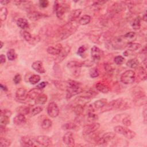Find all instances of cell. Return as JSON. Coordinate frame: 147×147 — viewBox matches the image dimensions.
<instances>
[{
	"mask_svg": "<svg viewBox=\"0 0 147 147\" xmlns=\"http://www.w3.org/2000/svg\"><path fill=\"white\" fill-rule=\"evenodd\" d=\"M123 37L129 41L131 42L133 40H134L136 38V34L134 32H129L123 35Z\"/></svg>",
	"mask_w": 147,
	"mask_h": 147,
	"instance_id": "cell-43",
	"label": "cell"
},
{
	"mask_svg": "<svg viewBox=\"0 0 147 147\" xmlns=\"http://www.w3.org/2000/svg\"><path fill=\"white\" fill-rule=\"evenodd\" d=\"M13 81L16 84H19L21 81V76L20 75V74H16L13 78Z\"/></svg>",
	"mask_w": 147,
	"mask_h": 147,
	"instance_id": "cell-53",
	"label": "cell"
},
{
	"mask_svg": "<svg viewBox=\"0 0 147 147\" xmlns=\"http://www.w3.org/2000/svg\"><path fill=\"white\" fill-rule=\"evenodd\" d=\"M37 144L42 146H48L52 144V139L47 136H39L35 138Z\"/></svg>",
	"mask_w": 147,
	"mask_h": 147,
	"instance_id": "cell-13",
	"label": "cell"
},
{
	"mask_svg": "<svg viewBox=\"0 0 147 147\" xmlns=\"http://www.w3.org/2000/svg\"><path fill=\"white\" fill-rule=\"evenodd\" d=\"M79 22L76 21H68L65 25L60 28L58 31L59 40H64L74 34L78 28Z\"/></svg>",
	"mask_w": 147,
	"mask_h": 147,
	"instance_id": "cell-1",
	"label": "cell"
},
{
	"mask_svg": "<svg viewBox=\"0 0 147 147\" xmlns=\"http://www.w3.org/2000/svg\"><path fill=\"white\" fill-rule=\"evenodd\" d=\"M122 117V114H117L115 116H114L111 120V122L114 123H118L119 122H120L121 118Z\"/></svg>",
	"mask_w": 147,
	"mask_h": 147,
	"instance_id": "cell-52",
	"label": "cell"
},
{
	"mask_svg": "<svg viewBox=\"0 0 147 147\" xmlns=\"http://www.w3.org/2000/svg\"><path fill=\"white\" fill-rule=\"evenodd\" d=\"M141 47V45L140 44L136 43V42H128L126 45V47L127 48L129 51H136L140 49Z\"/></svg>",
	"mask_w": 147,
	"mask_h": 147,
	"instance_id": "cell-35",
	"label": "cell"
},
{
	"mask_svg": "<svg viewBox=\"0 0 147 147\" xmlns=\"http://www.w3.org/2000/svg\"><path fill=\"white\" fill-rule=\"evenodd\" d=\"M95 88L98 91L103 94L107 93L110 91V88L109 86L102 82L97 83L95 85Z\"/></svg>",
	"mask_w": 147,
	"mask_h": 147,
	"instance_id": "cell-29",
	"label": "cell"
},
{
	"mask_svg": "<svg viewBox=\"0 0 147 147\" xmlns=\"http://www.w3.org/2000/svg\"><path fill=\"white\" fill-rule=\"evenodd\" d=\"M47 113L49 117L55 118L59 114V109L57 104L55 102H50L47 106Z\"/></svg>",
	"mask_w": 147,
	"mask_h": 147,
	"instance_id": "cell-12",
	"label": "cell"
},
{
	"mask_svg": "<svg viewBox=\"0 0 147 147\" xmlns=\"http://www.w3.org/2000/svg\"><path fill=\"white\" fill-rule=\"evenodd\" d=\"M67 82L68 83V87L66 91V98L67 99L83 92V88L82 87V84L81 83L74 80H67Z\"/></svg>",
	"mask_w": 147,
	"mask_h": 147,
	"instance_id": "cell-2",
	"label": "cell"
},
{
	"mask_svg": "<svg viewBox=\"0 0 147 147\" xmlns=\"http://www.w3.org/2000/svg\"><path fill=\"white\" fill-rule=\"evenodd\" d=\"M115 137V134L113 132H107L104 133L102 136L99 137L96 144L100 145H103L107 144L109 142L111 141Z\"/></svg>",
	"mask_w": 147,
	"mask_h": 147,
	"instance_id": "cell-10",
	"label": "cell"
},
{
	"mask_svg": "<svg viewBox=\"0 0 147 147\" xmlns=\"http://www.w3.org/2000/svg\"><path fill=\"white\" fill-rule=\"evenodd\" d=\"M70 51V47L69 46H66L65 48H63L60 53L57 56L56 58V61L57 63H60L64 59H65Z\"/></svg>",
	"mask_w": 147,
	"mask_h": 147,
	"instance_id": "cell-22",
	"label": "cell"
},
{
	"mask_svg": "<svg viewBox=\"0 0 147 147\" xmlns=\"http://www.w3.org/2000/svg\"><path fill=\"white\" fill-rule=\"evenodd\" d=\"M107 103V100L105 98H102L95 101L93 103V106L96 109H102Z\"/></svg>",
	"mask_w": 147,
	"mask_h": 147,
	"instance_id": "cell-31",
	"label": "cell"
},
{
	"mask_svg": "<svg viewBox=\"0 0 147 147\" xmlns=\"http://www.w3.org/2000/svg\"><path fill=\"white\" fill-rule=\"evenodd\" d=\"M27 16L30 20L35 21L39 20L42 18L43 17H45V15L44 13H42L38 11L29 10L28 12Z\"/></svg>",
	"mask_w": 147,
	"mask_h": 147,
	"instance_id": "cell-16",
	"label": "cell"
},
{
	"mask_svg": "<svg viewBox=\"0 0 147 147\" xmlns=\"http://www.w3.org/2000/svg\"><path fill=\"white\" fill-rule=\"evenodd\" d=\"M1 114H4L10 117L11 115V112L9 110H1Z\"/></svg>",
	"mask_w": 147,
	"mask_h": 147,
	"instance_id": "cell-59",
	"label": "cell"
},
{
	"mask_svg": "<svg viewBox=\"0 0 147 147\" xmlns=\"http://www.w3.org/2000/svg\"><path fill=\"white\" fill-rule=\"evenodd\" d=\"M47 84H48V83H47V82H41L40 83H39V84L36 87H37V88H40V89L42 90L44 88H45V87L47 86Z\"/></svg>",
	"mask_w": 147,
	"mask_h": 147,
	"instance_id": "cell-58",
	"label": "cell"
},
{
	"mask_svg": "<svg viewBox=\"0 0 147 147\" xmlns=\"http://www.w3.org/2000/svg\"><path fill=\"white\" fill-rule=\"evenodd\" d=\"M17 25L21 29L24 30L29 28V24L28 20L25 18H19L16 22Z\"/></svg>",
	"mask_w": 147,
	"mask_h": 147,
	"instance_id": "cell-28",
	"label": "cell"
},
{
	"mask_svg": "<svg viewBox=\"0 0 147 147\" xmlns=\"http://www.w3.org/2000/svg\"><path fill=\"white\" fill-rule=\"evenodd\" d=\"M121 81L125 84L133 83L136 79V73L131 69L126 70L123 72L120 78Z\"/></svg>",
	"mask_w": 147,
	"mask_h": 147,
	"instance_id": "cell-7",
	"label": "cell"
},
{
	"mask_svg": "<svg viewBox=\"0 0 147 147\" xmlns=\"http://www.w3.org/2000/svg\"><path fill=\"white\" fill-rule=\"evenodd\" d=\"M0 43H1V47H0V49H1V48L3 47V42L2 41H0Z\"/></svg>",
	"mask_w": 147,
	"mask_h": 147,
	"instance_id": "cell-64",
	"label": "cell"
},
{
	"mask_svg": "<svg viewBox=\"0 0 147 147\" xmlns=\"http://www.w3.org/2000/svg\"><path fill=\"white\" fill-rule=\"evenodd\" d=\"M10 117L4 115V114H1L0 117V124L1 126H6V125H7L10 122Z\"/></svg>",
	"mask_w": 147,
	"mask_h": 147,
	"instance_id": "cell-39",
	"label": "cell"
},
{
	"mask_svg": "<svg viewBox=\"0 0 147 147\" xmlns=\"http://www.w3.org/2000/svg\"><path fill=\"white\" fill-rule=\"evenodd\" d=\"M63 49V47L61 44H58L54 46H49L47 48V52L48 53L52 55L57 56Z\"/></svg>",
	"mask_w": 147,
	"mask_h": 147,
	"instance_id": "cell-19",
	"label": "cell"
},
{
	"mask_svg": "<svg viewBox=\"0 0 147 147\" xmlns=\"http://www.w3.org/2000/svg\"><path fill=\"white\" fill-rule=\"evenodd\" d=\"M87 48L84 45L80 46L77 51V53L78 55H79L80 57L84 58L86 57V51Z\"/></svg>",
	"mask_w": 147,
	"mask_h": 147,
	"instance_id": "cell-47",
	"label": "cell"
},
{
	"mask_svg": "<svg viewBox=\"0 0 147 147\" xmlns=\"http://www.w3.org/2000/svg\"><path fill=\"white\" fill-rule=\"evenodd\" d=\"M100 127V124L97 122H92L89 125H86L83 127L82 133L84 136L90 134L96 131Z\"/></svg>",
	"mask_w": 147,
	"mask_h": 147,
	"instance_id": "cell-11",
	"label": "cell"
},
{
	"mask_svg": "<svg viewBox=\"0 0 147 147\" xmlns=\"http://www.w3.org/2000/svg\"><path fill=\"white\" fill-rule=\"evenodd\" d=\"M142 117L144 118V122L146 124V121H147V117H146V105L144 107L143 111H142Z\"/></svg>",
	"mask_w": 147,
	"mask_h": 147,
	"instance_id": "cell-56",
	"label": "cell"
},
{
	"mask_svg": "<svg viewBox=\"0 0 147 147\" xmlns=\"http://www.w3.org/2000/svg\"><path fill=\"white\" fill-rule=\"evenodd\" d=\"M1 88L3 91H5V92L7 91V87H6V85L3 84L2 83L1 84Z\"/></svg>",
	"mask_w": 147,
	"mask_h": 147,
	"instance_id": "cell-61",
	"label": "cell"
},
{
	"mask_svg": "<svg viewBox=\"0 0 147 147\" xmlns=\"http://www.w3.org/2000/svg\"><path fill=\"white\" fill-rule=\"evenodd\" d=\"M128 42H129L123 37V36L116 37L114 38H113V40L111 41H110L111 47L115 49H118L122 48L123 46H126Z\"/></svg>",
	"mask_w": 147,
	"mask_h": 147,
	"instance_id": "cell-8",
	"label": "cell"
},
{
	"mask_svg": "<svg viewBox=\"0 0 147 147\" xmlns=\"http://www.w3.org/2000/svg\"><path fill=\"white\" fill-rule=\"evenodd\" d=\"M21 34L25 40L32 45H34L40 41V37L38 36L32 35L29 32L22 30L21 31Z\"/></svg>",
	"mask_w": 147,
	"mask_h": 147,
	"instance_id": "cell-9",
	"label": "cell"
},
{
	"mask_svg": "<svg viewBox=\"0 0 147 147\" xmlns=\"http://www.w3.org/2000/svg\"><path fill=\"white\" fill-rule=\"evenodd\" d=\"M62 129L64 130H77L79 129V126L77 123H75L73 122H68L64 123L62 126Z\"/></svg>",
	"mask_w": 147,
	"mask_h": 147,
	"instance_id": "cell-34",
	"label": "cell"
},
{
	"mask_svg": "<svg viewBox=\"0 0 147 147\" xmlns=\"http://www.w3.org/2000/svg\"><path fill=\"white\" fill-rule=\"evenodd\" d=\"M126 65L127 67H129V68H133V69H136L139 67L140 63H139V61L137 59L133 58V59H129L126 62Z\"/></svg>",
	"mask_w": 147,
	"mask_h": 147,
	"instance_id": "cell-33",
	"label": "cell"
},
{
	"mask_svg": "<svg viewBox=\"0 0 147 147\" xmlns=\"http://www.w3.org/2000/svg\"><path fill=\"white\" fill-rule=\"evenodd\" d=\"M32 68L38 73L44 74L45 72V69L43 66L42 63L41 61L37 60L34 61L32 64Z\"/></svg>",
	"mask_w": 147,
	"mask_h": 147,
	"instance_id": "cell-24",
	"label": "cell"
},
{
	"mask_svg": "<svg viewBox=\"0 0 147 147\" xmlns=\"http://www.w3.org/2000/svg\"><path fill=\"white\" fill-rule=\"evenodd\" d=\"M7 57L9 60L10 61H13L15 60V59L17 57L16 53L15 52V50L14 49H10L7 52Z\"/></svg>",
	"mask_w": 147,
	"mask_h": 147,
	"instance_id": "cell-40",
	"label": "cell"
},
{
	"mask_svg": "<svg viewBox=\"0 0 147 147\" xmlns=\"http://www.w3.org/2000/svg\"><path fill=\"white\" fill-rule=\"evenodd\" d=\"M13 3L17 6L21 7V9H26L28 10L30 9L32 6H33V3L30 1H13Z\"/></svg>",
	"mask_w": 147,
	"mask_h": 147,
	"instance_id": "cell-25",
	"label": "cell"
},
{
	"mask_svg": "<svg viewBox=\"0 0 147 147\" xmlns=\"http://www.w3.org/2000/svg\"><path fill=\"white\" fill-rule=\"evenodd\" d=\"M142 20L145 22L146 21V11H145V13H144V14L142 16Z\"/></svg>",
	"mask_w": 147,
	"mask_h": 147,
	"instance_id": "cell-63",
	"label": "cell"
},
{
	"mask_svg": "<svg viewBox=\"0 0 147 147\" xmlns=\"http://www.w3.org/2000/svg\"><path fill=\"white\" fill-rule=\"evenodd\" d=\"M63 141L67 146H75V140L72 133L71 131H68L65 133L63 137Z\"/></svg>",
	"mask_w": 147,
	"mask_h": 147,
	"instance_id": "cell-17",
	"label": "cell"
},
{
	"mask_svg": "<svg viewBox=\"0 0 147 147\" xmlns=\"http://www.w3.org/2000/svg\"><path fill=\"white\" fill-rule=\"evenodd\" d=\"M10 2V1H1L0 3L3 5H6Z\"/></svg>",
	"mask_w": 147,
	"mask_h": 147,
	"instance_id": "cell-62",
	"label": "cell"
},
{
	"mask_svg": "<svg viewBox=\"0 0 147 147\" xmlns=\"http://www.w3.org/2000/svg\"><path fill=\"white\" fill-rule=\"evenodd\" d=\"M30 108L28 106H21L18 107L17 109V112L18 113V114H22L24 115H27L30 112Z\"/></svg>",
	"mask_w": 147,
	"mask_h": 147,
	"instance_id": "cell-38",
	"label": "cell"
},
{
	"mask_svg": "<svg viewBox=\"0 0 147 147\" xmlns=\"http://www.w3.org/2000/svg\"><path fill=\"white\" fill-rule=\"evenodd\" d=\"M67 67L69 69H75V68H80L82 67H83V61H70L68 62Z\"/></svg>",
	"mask_w": 147,
	"mask_h": 147,
	"instance_id": "cell-30",
	"label": "cell"
},
{
	"mask_svg": "<svg viewBox=\"0 0 147 147\" xmlns=\"http://www.w3.org/2000/svg\"><path fill=\"white\" fill-rule=\"evenodd\" d=\"M11 144V141L9 139L4 137H1L0 138V146L1 147H7Z\"/></svg>",
	"mask_w": 147,
	"mask_h": 147,
	"instance_id": "cell-46",
	"label": "cell"
},
{
	"mask_svg": "<svg viewBox=\"0 0 147 147\" xmlns=\"http://www.w3.org/2000/svg\"><path fill=\"white\" fill-rule=\"evenodd\" d=\"M123 10L122 4L115 2L110 5L108 8V12L110 15H114L121 12Z\"/></svg>",
	"mask_w": 147,
	"mask_h": 147,
	"instance_id": "cell-18",
	"label": "cell"
},
{
	"mask_svg": "<svg viewBox=\"0 0 147 147\" xmlns=\"http://www.w3.org/2000/svg\"><path fill=\"white\" fill-rule=\"evenodd\" d=\"M96 95H97V92H96V91L92 90H89L86 92V95L90 96L91 98H92V97H94Z\"/></svg>",
	"mask_w": 147,
	"mask_h": 147,
	"instance_id": "cell-55",
	"label": "cell"
},
{
	"mask_svg": "<svg viewBox=\"0 0 147 147\" xmlns=\"http://www.w3.org/2000/svg\"><path fill=\"white\" fill-rule=\"evenodd\" d=\"M38 3H39V6L41 7H42V8L47 7L48 6V5H49V2L48 1H47V0H41V1H39Z\"/></svg>",
	"mask_w": 147,
	"mask_h": 147,
	"instance_id": "cell-54",
	"label": "cell"
},
{
	"mask_svg": "<svg viewBox=\"0 0 147 147\" xmlns=\"http://www.w3.org/2000/svg\"><path fill=\"white\" fill-rule=\"evenodd\" d=\"M42 94V90L37 87L33 88L27 93V99L29 100H35L36 98Z\"/></svg>",
	"mask_w": 147,
	"mask_h": 147,
	"instance_id": "cell-20",
	"label": "cell"
},
{
	"mask_svg": "<svg viewBox=\"0 0 147 147\" xmlns=\"http://www.w3.org/2000/svg\"><path fill=\"white\" fill-rule=\"evenodd\" d=\"M48 100L47 95L45 94H41L35 99V103L36 105H44Z\"/></svg>",
	"mask_w": 147,
	"mask_h": 147,
	"instance_id": "cell-32",
	"label": "cell"
},
{
	"mask_svg": "<svg viewBox=\"0 0 147 147\" xmlns=\"http://www.w3.org/2000/svg\"><path fill=\"white\" fill-rule=\"evenodd\" d=\"M7 16V10L5 7H2L0 9V18L1 21H5Z\"/></svg>",
	"mask_w": 147,
	"mask_h": 147,
	"instance_id": "cell-45",
	"label": "cell"
},
{
	"mask_svg": "<svg viewBox=\"0 0 147 147\" xmlns=\"http://www.w3.org/2000/svg\"><path fill=\"white\" fill-rule=\"evenodd\" d=\"M82 10L80 9H76L72 10L68 15V21H75L79 17Z\"/></svg>",
	"mask_w": 147,
	"mask_h": 147,
	"instance_id": "cell-26",
	"label": "cell"
},
{
	"mask_svg": "<svg viewBox=\"0 0 147 147\" xmlns=\"http://www.w3.org/2000/svg\"><path fill=\"white\" fill-rule=\"evenodd\" d=\"M42 111V108L40 106H36L35 107H34L32 111H31V114L33 116H35L38 114H40L41 111Z\"/></svg>",
	"mask_w": 147,
	"mask_h": 147,
	"instance_id": "cell-51",
	"label": "cell"
},
{
	"mask_svg": "<svg viewBox=\"0 0 147 147\" xmlns=\"http://www.w3.org/2000/svg\"><path fill=\"white\" fill-rule=\"evenodd\" d=\"M52 124V121L49 118H45L41 122V127L44 129H49Z\"/></svg>",
	"mask_w": 147,
	"mask_h": 147,
	"instance_id": "cell-42",
	"label": "cell"
},
{
	"mask_svg": "<svg viewBox=\"0 0 147 147\" xmlns=\"http://www.w3.org/2000/svg\"><path fill=\"white\" fill-rule=\"evenodd\" d=\"M123 105H125L124 100L123 98H118L114 100H111L109 103H107L102 109L101 112H105L111 110H114L118 109H121L123 107Z\"/></svg>",
	"mask_w": 147,
	"mask_h": 147,
	"instance_id": "cell-3",
	"label": "cell"
},
{
	"mask_svg": "<svg viewBox=\"0 0 147 147\" xmlns=\"http://www.w3.org/2000/svg\"><path fill=\"white\" fill-rule=\"evenodd\" d=\"M125 61V58L122 56H117L114 58V62L117 65H121Z\"/></svg>",
	"mask_w": 147,
	"mask_h": 147,
	"instance_id": "cell-49",
	"label": "cell"
},
{
	"mask_svg": "<svg viewBox=\"0 0 147 147\" xmlns=\"http://www.w3.org/2000/svg\"><path fill=\"white\" fill-rule=\"evenodd\" d=\"M0 61H1V64H2L6 62V57L3 54H1L0 55Z\"/></svg>",
	"mask_w": 147,
	"mask_h": 147,
	"instance_id": "cell-60",
	"label": "cell"
},
{
	"mask_svg": "<svg viewBox=\"0 0 147 147\" xmlns=\"http://www.w3.org/2000/svg\"><path fill=\"white\" fill-rule=\"evenodd\" d=\"M114 130L115 133L121 134L129 139H133L136 136V134L134 131L125 126H116L114 127Z\"/></svg>",
	"mask_w": 147,
	"mask_h": 147,
	"instance_id": "cell-6",
	"label": "cell"
},
{
	"mask_svg": "<svg viewBox=\"0 0 147 147\" xmlns=\"http://www.w3.org/2000/svg\"><path fill=\"white\" fill-rule=\"evenodd\" d=\"M132 28L135 30H138L141 28V18L140 17H136L131 23Z\"/></svg>",
	"mask_w": 147,
	"mask_h": 147,
	"instance_id": "cell-36",
	"label": "cell"
},
{
	"mask_svg": "<svg viewBox=\"0 0 147 147\" xmlns=\"http://www.w3.org/2000/svg\"><path fill=\"white\" fill-rule=\"evenodd\" d=\"M94 61H90V60H86V61H83V67H91Z\"/></svg>",
	"mask_w": 147,
	"mask_h": 147,
	"instance_id": "cell-57",
	"label": "cell"
},
{
	"mask_svg": "<svg viewBox=\"0 0 147 147\" xmlns=\"http://www.w3.org/2000/svg\"><path fill=\"white\" fill-rule=\"evenodd\" d=\"M102 51L98 47L94 46L91 49V55L92 61L95 63H98L101 58Z\"/></svg>",
	"mask_w": 147,
	"mask_h": 147,
	"instance_id": "cell-15",
	"label": "cell"
},
{
	"mask_svg": "<svg viewBox=\"0 0 147 147\" xmlns=\"http://www.w3.org/2000/svg\"><path fill=\"white\" fill-rule=\"evenodd\" d=\"M89 74L91 78H95L96 77H98L99 75V71L98 69V68L96 67H94L92 68L89 72Z\"/></svg>",
	"mask_w": 147,
	"mask_h": 147,
	"instance_id": "cell-48",
	"label": "cell"
},
{
	"mask_svg": "<svg viewBox=\"0 0 147 147\" xmlns=\"http://www.w3.org/2000/svg\"><path fill=\"white\" fill-rule=\"evenodd\" d=\"M27 91L24 87L19 88L17 90L16 92V96L17 100L24 101L27 99Z\"/></svg>",
	"mask_w": 147,
	"mask_h": 147,
	"instance_id": "cell-21",
	"label": "cell"
},
{
	"mask_svg": "<svg viewBox=\"0 0 147 147\" xmlns=\"http://www.w3.org/2000/svg\"><path fill=\"white\" fill-rule=\"evenodd\" d=\"M26 121L25 115L22 114H17L13 119V123L17 126H20L24 125Z\"/></svg>",
	"mask_w": 147,
	"mask_h": 147,
	"instance_id": "cell-27",
	"label": "cell"
},
{
	"mask_svg": "<svg viewBox=\"0 0 147 147\" xmlns=\"http://www.w3.org/2000/svg\"><path fill=\"white\" fill-rule=\"evenodd\" d=\"M68 7V5L65 3L60 2L58 1H56L54 2L53 10L55 12L56 17L59 19L63 18L65 13L67 11Z\"/></svg>",
	"mask_w": 147,
	"mask_h": 147,
	"instance_id": "cell-5",
	"label": "cell"
},
{
	"mask_svg": "<svg viewBox=\"0 0 147 147\" xmlns=\"http://www.w3.org/2000/svg\"><path fill=\"white\" fill-rule=\"evenodd\" d=\"M131 95L133 98L134 101L138 105L142 103L144 100H145L146 95L144 90L140 87H134L132 88Z\"/></svg>",
	"mask_w": 147,
	"mask_h": 147,
	"instance_id": "cell-4",
	"label": "cell"
},
{
	"mask_svg": "<svg viewBox=\"0 0 147 147\" xmlns=\"http://www.w3.org/2000/svg\"><path fill=\"white\" fill-rule=\"evenodd\" d=\"M21 145L22 146H36L37 145L35 144L36 140L35 138L31 137L30 136H25L21 137L20 141Z\"/></svg>",
	"mask_w": 147,
	"mask_h": 147,
	"instance_id": "cell-14",
	"label": "cell"
},
{
	"mask_svg": "<svg viewBox=\"0 0 147 147\" xmlns=\"http://www.w3.org/2000/svg\"><path fill=\"white\" fill-rule=\"evenodd\" d=\"M139 68L138 69V73H139V76L142 80H145L146 79V69L145 68L143 67H138Z\"/></svg>",
	"mask_w": 147,
	"mask_h": 147,
	"instance_id": "cell-44",
	"label": "cell"
},
{
	"mask_svg": "<svg viewBox=\"0 0 147 147\" xmlns=\"http://www.w3.org/2000/svg\"><path fill=\"white\" fill-rule=\"evenodd\" d=\"M40 79H41V78L38 75L34 74L30 76V78H29V82L32 84H36L40 82Z\"/></svg>",
	"mask_w": 147,
	"mask_h": 147,
	"instance_id": "cell-41",
	"label": "cell"
},
{
	"mask_svg": "<svg viewBox=\"0 0 147 147\" xmlns=\"http://www.w3.org/2000/svg\"><path fill=\"white\" fill-rule=\"evenodd\" d=\"M122 122L123 125L125 126H129L131 124L130 118L129 116H128V115H126L123 118V119H122Z\"/></svg>",
	"mask_w": 147,
	"mask_h": 147,
	"instance_id": "cell-50",
	"label": "cell"
},
{
	"mask_svg": "<svg viewBox=\"0 0 147 147\" xmlns=\"http://www.w3.org/2000/svg\"><path fill=\"white\" fill-rule=\"evenodd\" d=\"M54 86L59 90L61 91H67L68 87V83L67 81H62L55 80L52 81Z\"/></svg>",
	"mask_w": 147,
	"mask_h": 147,
	"instance_id": "cell-23",
	"label": "cell"
},
{
	"mask_svg": "<svg viewBox=\"0 0 147 147\" xmlns=\"http://www.w3.org/2000/svg\"><path fill=\"white\" fill-rule=\"evenodd\" d=\"M91 21V17L88 15L83 16L79 20V24L82 25H86L88 24Z\"/></svg>",
	"mask_w": 147,
	"mask_h": 147,
	"instance_id": "cell-37",
	"label": "cell"
}]
</instances>
